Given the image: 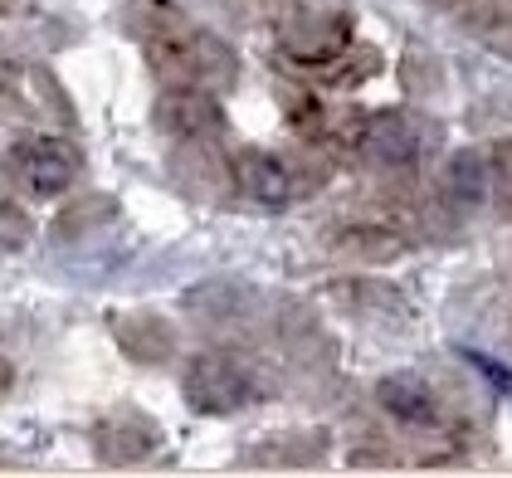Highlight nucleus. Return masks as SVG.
I'll use <instances>...</instances> for the list:
<instances>
[{
	"mask_svg": "<svg viewBox=\"0 0 512 478\" xmlns=\"http://www.w3.org/2000/svg\"><path fill=\"white\" fill-rule=\"evenodd\" d=\"M493 181H498V196L512 205V147L498 152V166H493Z\"/></svg>",
	"mask_w": 512,
	"mask_h": 478,
	"instance_id": "0eeeda50",
	"label": "nucleus"
},
{
	"mask_svg": "<svg viewBox=\"0 0 512 478\" xmlns=\"http://www.w3.org/2000/svg\"><path fill=\"white\" fill-rule=\"evenodd\" d=\"M473 366H478V371H488V376H493V381H498L503 391H512V376H508V371H503V366H493V361H488V357H473Z\"/></svg>",
	"mask_w": 512,
	"mask_h": 478,
	"instance_id": "6e6552de",
	"label": "nucleus"
},
{
	"mask_svg": "<svg viewBox=\"0 0 512 478\" xmlns=\"http://www.w3.org/2000/svg\"><path fill=\"white\" fill-rule=\"evenodd\" d=\"M381 405L391 415H400V420H410V425H439V415H444L439 396L420 376H391V381H381Z\"/></svg>",
	"mask_w": 512,
	"mask_h": 478,
	"instance_id": "20e7f679",
	"label": "nucleus"
},
{
	"mask_svg": "<svg viewBox=\"0 0 512 478\" xmlns=\"http://www.w3.org/2000/svg\"><path fill=\"white\" fill-rule=\"evenodd\" d=\"M152 59H157L161 74L176 88H196V93H215V88H225L235 79L230 49L215 40L210 30H200L196 20H186L176 5H171L166 30L152 35Z\"/></svg>",
	"mask_w": 512,
	"mask_h": 478,
	"instance_id": "f257e3e1",
	"label": "nucleus"
},
{
	"mask_svg": "<svg viewBox=\"0 0 512 478\" xmlns=\"http://www.w3.org/2000/svg\"><path fill=\"white\" fill-rule=\"evenodd\" d=\"M186 400L210 415H230L254 400V376L235 357H196L186 371Z\"/></svg>",
	"mask_w": 512,
	"mask_h": 478,
	"instance_id": "f03ea898",
	"label": "nucleus"
},
{
	"mask_svg": "<svg viewBox=\"0 0 512 478\" xmlns=\"http://www.w3.org/2000/svg\"><path fill=\"white\" fill-rule=\"evenodd\" d=\"M30 161H35V166H25V176H30V186H40V191H64V186L74 181V171H79V157H74L69 147H59V142L30 147Z\"/></svg>",
	"mask_w": 512,
	"mask_h": 478,
	"instance_id": "39448f33",
	"label": "nucleus"
},
{
	"mask_svg": "<svg viewBox=\"0 0 512 478\" xmlns=\"http://www.w3.org/2000/svg\"><path fill=\"white\" fill-rule=\"evenodd\" d=\"M361 147L371 152V157L381 161H405L415 152V137H410V122H395V118H381L376 127H366V137H361Z\"/></svg>",
	"mask_w": 512,
	"mask_h": 478,
	"instance_id": "423d86ee",
	"label": "nucleus"
},
{
	"mask_svg": "<svg viewBox=\"0 0 512 478\" xmlns=\"http://www.w3.org/2000/svg\"><path fill=\"white\" fill-rule=\"evenodd\" d=\"M244 186H249V196L264 200V205H288V200L308 196L317 181L303 176L298 161L274 157V152H254V157H244Z\"/></svg>",
	"mask_w": 512,
	"mask_h": 478,
	"instance_id": "7ed1b4c3",
	"label": "nucleus"
}]
</instances>
